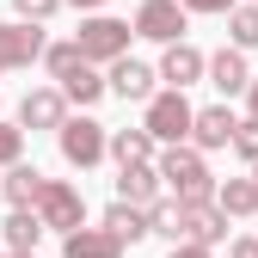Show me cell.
I'll use <instances>...</instances> for the list:
<instances>
[{
    "mask_svg": "<svg viewBox=\"0 0 258 258\" xmlns=\"http://www.w3.org/2000/svg\"><path fill=\"white\" fill-rule=\"evenodd\" d=\"M154 172H160V190H172L178 203H209L215 197V178H209L197 148H166L154 160Z\"/></svg>",
    "mask_w": 258,
    "mask_h": 258,
    "instance_id": "cell-1",
    "label": "cell"
},
{
    "mask_svg": "<svg viewBox=\"0 0 258 258\" xmlns=\"http://www.w3.org/2000/svg\"><path fill=\"white\" fill-rule=\"evenodd\" d=\"M129 19H111V13H92V19H80V31H74V49H80V61H92V68H111V61H123L129 55Z\"/></svg>",
    "mask_w": 258,
    "mask_h": 258,
    "instance_id": "cell-2",
    "label": "cell"
},
{
    "mask_svg": "<svg viewBox=\"0 0 258 258\" xmlns=\"http://www.w3.org/2000/svg\"><path fill=\"white\" fill-rule=\"evenodd\" d=\"M190 117H197V105H190L184 92H154L142 129H148L154 148H160V142H166V148H184V142H190Z\"/></svg>",
    "mask_w": 258,
    "mask_h": 258,
    "instance_id": "cell-3",
    "label": "cell"
},
{
    "mask_svg": "<svg viewBox=\"0 0 258 258\" xmlns=\"http://www.w3.org/2000/svg\"><path fill=\"white\" fill-rule=\"evenodd\" d=\"M31 215H37L43 228H55V234H74V228H86V197H80L68 178H43V190H37V203H31Z\"/></svg>",
    "mask_w": 258,
    "mask_h": 258,
    "instance_id": "cell-4",
    "label": "cell"
},
{
    "mask_svg": "<svg viewBox=\"0 0 258 258\" xmlns=\"http://www.w3.org/2000/svg\"><path fill=\"white\" fill-rule=\"evenodd\" d=\"M105 136H111V129H105V123H92V117H68V123L55 129L61 160H68V166H80V172L105 160Z\"/></svg>",
    "mask_w": 258,
    "mask_h": 258,
    "instance_id": "cell-5",
    "label": "cell"
},
{
    "mask_svg": "<svg viewBox=\"0 0 258 258\" xmlns=\"http://www.w3.org/2000/svg\"><path fill=\"white\" fill-rule=\"evenodd\" d=\"M184 7L178 0H142V13H136V37H148V43H184Z\"/></svg>",
    "mask_w": 258,
    "mask_h": 258,
    "instance_id": "cell-6",
    "label": "cell"
},
{
    "mask_svg": "<svg viewBox=\"0 0 258 258\" xmlns=\"http://www.w3.org/2000/svg\"><path fill=\"white\" fill-rule=\"evenodd\" d=\"M31 61H43V25H0V74L31 68Z\"/></svg>",
    "mask_w": 258,
    "mask_h": 258,
    "instance_id": "cell-7",
    "label": "cell"
},
{
    "mask_svg": "<svg viewBox=\"0 0 258 258\" xmlns=\"http://www.w3.org/2000/svg\"><path fill=\"white\" fill-rule=\"evenodd\" d=\"M203 49L197 43H166V55H160V68H154V80H166V92H184V86H197L203 80Z\"/></svg>",
    "mask_w": 258,
    "mask_h": 258,
    "instance_id": "cell-8",
    "label": "cell"
},
{
    "mask_svg": "<svg viewBox=\"0 0 258 258\" xmlns=\"http://www.w3.org/2000/svg\"><path fill=\"white\" fill-rule=\"evenodd\" d=\"M105 92H117L123 105H148V99H154V68H148V61H136V55H123V61H111Z\"/></svg>",
    "mask_w": 258,
    "mask_h": 258,
    "instance_id": "cell-9",
    "label": "cell"
},
{
    "mask_svg": "<svg viewBox=\"0 0 258 258\" xmlns=\"http://www.w3.org/2000/svg\"><path fill=\"white\" fill-rule=\"evenodd\" d=\"M68 123V99L55 86H31L19 99V129H61Z\"/></svg>",
    "mask_w": 258,
    "mask_h": 258,
    "instance_id": "cell-10",
    "label": "cell"
},
{
    "mask_svg": "<svg viewBox=\"0 0 258 258\" xmlns=\"http://www.w3.org/2000/svg\"><path fill=\"white\" fill-rule=\"evenodd\" d=\"M234 129H240V117H234L228 105H203L197 117H190V142H197V154H203V148H228Z\"/></svg>",
    "mask_w": 258,
    "mask_h": 258,
    "instance_id": "cell-11",
    "label": "cell"
},
{
    "mask_svg": "<svg viewBox=\"0 0 258 258\" xmlns=\"http://www.w3.org/2000/svg\"><path fill=\"white\" fill-rule=\"evenodd\" d=\"M203 74H209V86L221 92V99H234V92H246L252 86V74H246V55L228 43V49H215L209 61H203Z\"/></svg>",
    "mask_w": 258,
    "mask_h": 258,
    "instance_id": "cell-12",
    "label": "cell"
},
{
    "mask_svg": "<svg viewBox=\"0 0 258 258\" xmlns=\"http://www.w3.org/2000/svg\"><path fill=\"white\" fill-rule=\"evenodd\" d=\"M184 240L215 252L221 240H228V215H221L215 203H184Z\"/></svg>",
    "mask_w": 258,
    "mask_h": 258,
    "instance_id": "cell-13",
    "label": "cell"
},
{
    "mask_svg": "<svg viewBox=\"0 0 258 258\" xmlns=\"http://www.w3.org/2000/svg\"><path fill=\"white\" fill-rule=\"evenodd\" d=\"M117 203L154 209V203H160V172H154V166H123V172H117Z\"/></svg>",
    "mask_w": 258,
    "mask_h": 258,
    "instance_id": "cell-14",
    "label": "cell"
},
{
    "mask_svg": "<svg viewBox=\"0 0 258 258\" xmlns=\"http://www.w3.org/2000/svg\"><path fill=\"white\" fill-rule=\"evenodd\" d=\"M61 258H123V240L105 228H74L61 234Z\"/></svg>",
    "mask_w": 258,
    "mask_h": 258,
    "instance_id": "cell-15",
    "label": "cell"
},
{
    "mask_svg": "<svg viewBox=\"0 0 258 258\" xmlns=\"http://www.w3.org/2000/svg\"><path fill=\"white\" fill-rule=\"evenodd\" d=\"M55 92H61L68 105H80V111H86V105H99V99H105V80H99V68H92V61H74V68L61 74V86H55Z\"/></svg>",
    "mask_w": 258,
    "mask_h": 258,
    "instance_id": "cell-16",
    "label": "cell"
},
{
    "mask_svg": "<svg viewBox=\"0 0 258 258\" xmlns=\"http://www.w3.org/2000/svg\"><path fill=\"white\" fill-rule=\"evenodd\" d=\"M105 154L117 160V172H123V166H154V142H148V129H117V136H105Z\"/></svg>",
    "mask_w": 258,
    "mask_h": 258,
    "instance_id": "cell-17",
    "label": "cell"
},
{
    "mask_svg": "<svg viewBox=\"0 0 258 258\" xmlns=\"http://www.w3.org/2000/svg\"><path fill=\"white\" fill-rule=\"evenodd\" d=\"M209 203L228 215V221H234V215H258V184H252V178H228V184H215Z\"/></svg>",
    "mask_w": 258,
    "mask_h": 258,
    "instance_id": "cell-18",
    "label": "cell"
},
{
    "mask_svg": "<svg viewBox=\"0 0 258 258\" xmlns=\"http://www.w3.org/2000/svg\"><path fill=\"white\" fill-rule=\"evenodd\" d=\"M0 190H7L13 209H31V203H37V190H43V172L19 160V166H7V184H0Z\"/></svg>",
    "mask_w": 258,
    "mask_h": 258,
    "instance_id": "cell-19",
    "label": "cell"
},
{
    "mask_svg": "<svg viewBox=\"0 0 258 258\" xmlns=\"http://www.w3.org/2000/svg\"><path fill=\"white\" fill-rule=\"evenodd\" d=\"M105 234H117L123 246L148 240V209H129V203H111V209H105Z\"/></svg>",
    "mask_w": 258,
    "mask_h": 258,
    "instance_id": "cell-20",
    "label": "cell"
},
{
    "mask_svg": "<svg viewBox=\"0 0 258 258\" xmlns=\"http://www.w3.org/2000/svg\"><path fill=\"white\" fill-rule=\"evenodd\" d=\"M148 234H160V240L184 246V203H178V197H160V203L148 209Z\"/></svg>",
    "mask_w": 258,
    "mask_h": 258,
    "instance_id": "cell-21",
    "label": "cell"
},
{
    "mask_svg": "<svg viewBox=\"0 0 258 258\" xmlns=\"http://www.w3.org/2000/svg\"><path fill=\"white\" fill-rule=\"evenodd\" d=\"M37 240H43V221L31 215V209H13L7 215V252H31Z\"/></svg>",
    "mask_w": 258,
    "mask_h": 258,
    "instance_id": "cell-22",
    "label": "cell"
},
{
    "mask_svg": "<svg viewBox=\"0 0 258 258\" xmlns=\"http://www.w3.org/2000/svg\"><path fill=\"white\" fill-rule=\"evenodd\" d=\"M228 37H234V49H240V55H246V49H258V7H252V0L228 13Z\"/></svg>",
    "mask_w": 258,
    "mask_h": 258,
    "instance_id": "cell-23",
    "label": "cell"
},
{
    "mask_svg": "<svg viewBox=\"0 0 258 258\" xmlns=\"http://www.w3.org/2000/svg\"><path fill=\"white\" fill-rule=\"evenodd\" d=\"M74 61H80V49H74V37H68V43H43V68H49L55 80H61V74H68V68H74Z\"/></svg>",
    "mask_w": 258,
    "mask_h": 258,
    "instance_id": "cell-24",
    "label": "cell"
},
{
    "mask_svg": "<svg viewBox=\"0 0 258 258\" xmlns=\"http://www.w3.org/2000/svg\"><path fill=\"white\" fill-rule=\"evenodd\" d=\"M19 160H25V129L0 123V166H19Z\"/></svg>",
    "mask_w": 258,
    "mask_h": 258,
    "instance_id": "cell-25",
    "label": "cell"
},
{
    "mask_svg": "<svg viewBox=\"0 0 258 258\" xmlns=\"http://www.w3.org/2000/svg\"><path fill=\"white\" fill-rule=\"evenodd\" d=\"M13 13H19V25H43L61 13V0H13Z\"/></svg>",
    "mask_w": 258,
    "mask_h": 258,
    "instance_id": "cell-26",
    "label": "cell"
},
{
    "mask_svg": "<svg viewBox=\"0 0 258 258\" xmlns=\"http://www.w3.org/2000/svg\"><path fill=\"white\" fill-rule=\"evenodd\" d=\"M228 148H234L240 160H252V166H258V123H252V117H246V123L234 129V142H228Z\"/></svg>",
    "mask_w": 258,
    "mask_h": 258,
    "instance_id": "cell-27",
    "label": "cell"
},
{
    "mask_svg": "<svg viewBox=\"0 0 258 258\" xmlns=\"http://www.w3.org/2000/svg\"><path fill=\"white\" fill-rule=\"evenodd\" d=\"M178 7H184V13H234L240 0H178Z\"/></svg>",
    "mask_w": 258,
    "mask_h": 258,
    "instance_id": "cell-28",
    "label": "cell"
},
{
    "mask_svg": "<svg viewBox=\"0 0 258 258\" xmlns=\"http://www.w3.org/2000/svg\"><path fill=\"white\" fill-rule=\"evenodd\" d=\"M172 258H215V252H209V246H190V240H184V246H172Z\"/></svg>",
    "mask_w": 258,
    "mask_h": 258,
    "instance_id": "cell-29",
    "label": "cell"
},
{
    "mask_svg": "<svg viewBox=\"0 0 258 258\" xmlns=\"http://www.w3.org/2000/svg\"><path fill=\"white\" fill-rule=\"evenodd\" d=\"M228 258H258V240H234V246H228Z\"/></svg>",
    "mask_w": 258,
    "mask_h": 258,
    "instance_id": "cell-30",
    "label": "cell"
},
{
    "mask_svg": "<svg viewBox=\"0 0 258 258\" xmlns=\"http://www.w3.org/2000/svg\"><path fill=\"white\" fill-rule=\"evenodd\" d=\"M68 7H80V13H99V7H105V0H68Z\"/></svg>",
    "mask_w": 258,
    "mask_h": 258,
    "instance_id": "cell-31",
    "label": "cell"
},
{
    "mask_svg": "<svg viewBox=\"0 0 258 258\" xmlns=\"http://www.w3.org/2000/svg\"><path fill=\"white\" fill-rule=\"evenodd\" d=\"M246 99H252V123H258V80H252V86H246Z\"/></svg>",
    "mask_w": 258,
    "mask_h": 258,
    "instance_id": "cell-32",
    "label": "cell"
},
{
    "mask_svg": "<svg viewBox=\"0 0 258 258\" xmlns=\"http://www.w3.org/2000/svg\"><path fill=\"white\" fill-rule=\"evenodd\" d=\"M7 258H31V252H7Z\"/></svg>",
    "mask_w": 258,
    "mask_h": 258,
    "instance_id": "cell-33",
    "label": "cell"
},
{
    "mask_svg": "<svg viewBox=\"0 0 258 258\" xmlns=\"http://www.w3.org/2000/svg\"><path fill=\"white\" fill-rule=\"evenodd\" d=\"M252 184H258V166H252Z\"/></svg>",
    "mask_w": 258,
    "mask_h": 258,
    "instance_id": "cell-34",
    "label": "cell"
},
{
    "mask_svg": "<svg viewBox=\"0 0 258 258\" xmlns=\"http://www.w3.org/2000/svg\"><path fill=\"white\" fill-rule=\"evenodd\" d=\"M0 258H7V252H0Z\"/></svg>",
    "mask_w": 258,
    "mask_h": 258,
    "instance_id": "cell-35",
    "label": "cell"
},
{
    "mask_svg": "<svg viewBox=\"0 0 258 258\" xmlns=\"http://www.w3.org/2000/svg\"><path fill=\"white\" fill-rule=\"evenodd\" d=\"M252 7H258V0H252Z\"/></svg>",
    "mask_w": 258,
    "mask_h": 258,
    "instance_id": "cell-36",
    "label": "cell"
},
{
    "mask_svg": "<svg viewBox=\"0 0 258 258\" xmlns=\"http://www.w3.org/2000/svg\"><path fill=\"white\" fill-rule=\"evenodd\" d=\"M252 240H258V234H252Z\"/></svg>",
    "mask_w": 258,
    "mask_h": 258,
    "instance_id": "cell-37",
    "label": "cell"
}]
</instances>
